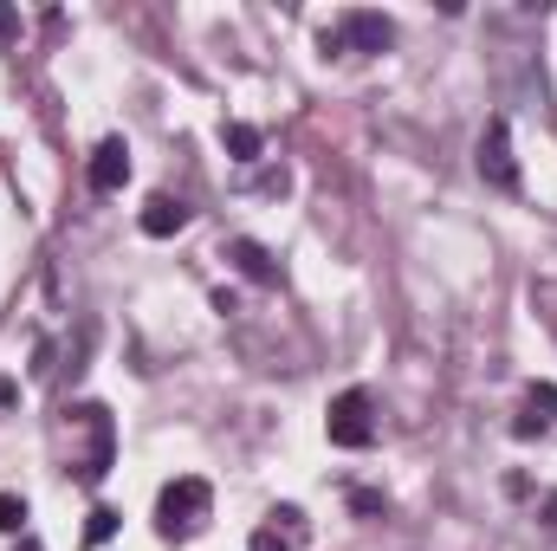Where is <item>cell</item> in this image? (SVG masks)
<instances>
[{
    "label": "cell",
    "instance_id": "2e32d148",
    "mask_svg": "<svg viewBox=\"0 0 557 551\" xmlns=\"http://www.w3.org/2000/svg\"><path fill=\"white\" fill-rule=\"evenodd\" d=\"M20 551H46V546H39V539H20Z\"/></svg>",
    "mask_w": 557,
    "mask_h": 551
},
{
    "label": "cell",
    "instance_id": "9c48e42d",
    "mask_svg": "<svg viewBox=\"0 0 557 551\" xmlns=\"http://www.w3.org/2000/svg\"><path fill=\"white\" fill-rule=\"evenodd\" d=\"M227 260H234V273L253 279V285H278V260L260 247V241H247V234H240V241H227Z\"/></svg>",
    "mask_w": 557,
    "mask_h": 551
},
{
    "label": "cell",
    "instance_id": "7a4b0ae2",
    "mask_svg": "<svg viewBox=\"0 0 557 551\" xmlns=\"http://www.w3.org/2000/svg\"><path fill=\"white\" fill-rule=\"evenodd\" d=\"M72 428H85V461H78V487H98L104 474H111V461H117V421L104 403H78V409H65Z\"/></svg>",
    "mask_w": 557,
    "mask_h": 551
},
{
    "label": "cell",
    "instance_id": "52a82bcc",
    "mask_svg": "<svg viewBox=\"0 0 557 551\" xmlns=\"http://www.w3.org/2000/svg\"><path fill=\"white\" fill-rule=\"evenodd\" d=\"M124 182H131V143L104 137L98 149H91V188H98V195H117Z\"/></svg>",
    "mask_w": 557,
    "mask_h": 551
},
{
    "label": "cell",
    "instance_id": "5bb4252c",
    "mask_svg": "<svg viewBox=\"0 0 557 551\" xmlns=\"http://www.w3.org/2000/svg\"><path fill=\"white\" fill-rule=\"evenodd\" d=\"M350 506H357V513H383V493H363V487H357V493H350Z\"/></svg>",
    "mask_w": 557,
    "mask_h": 551
},
{
    "label": "cell",
    "instance_id": "9a60e30c",
    "mask_svg": "<svg viewBox=\"0 0 557 551\" xmlns=\"http://www.w3.org/2000/svg\"><path fill=\"white\" fill-rule=\"evenodd\" d=\"M0 409H20V383L13 377H0Z\"/></svg>",
    "mask_w": 557,
    "mask_h": 551
},
{
    "label": "cell",
    "instance_id": "7c38bea8",
    "mask_svg": "<svg viewBox=\"0 0 557 551\" xmlns=\"http://www.w3.org/2000/svg\"><path fill=\"white\" fill-rule=\"evenodd\" d=\"M117 532V506H91V519H85V546H104Z\"/></svg>",
    "mask_w": 557,
    "mask_h": 551
},
{
    "label": "cell",
    "instance_id": "277c9868",
    "mask_svg": "<svg viewBox=\"0 0 557 551\" xmlns=\"http://www.w3.org/2000/svg\"><path fill=\"white\" fill-rule=\"evenodd\" d=\"M324 434H331V448H370L376 441V403H370V390H344L331 415H324Z\"/></svg>",
    "mask_w": 557,
    "mask_h": 551
},
{
    "label": "cell",
    "instance_id": "5b68a950",
    "mask_svg": "<svg viewBox=\"0 0 557 551\" xmlns=\"http://www.w3.org/2000/svg\"><path fill=\"white\" fill-rule=\"evenodd\" d=\"M480 175L493 182V188H519V156H512V131H506V118H493L486 131H480Z\"/></svg>",
    "mask_w": 557,
    "mask_h": 551
},
{
    "label": "cell",
    "instance_id": "3957f363",
    "mask_svg": "<svg viewBox=\"0 0 557 551\" xmlns=\"http://www.w3.org/2000/svg\"><path fill=\"white\" fill-rule=\"evenodd\" d=\"M389 46H396V20L370 7H350L337 13V26H324V52H389Z\"/></svg>",
    "mask_w": 557,
    "mask_h": 551
},
{
    "label": "cell",
    "instance_id": "6da1fadb",
    "mask_svg": "<svg viewBox=\"0 0 557 551\" xmlns=\"http://www.w3.org/2000/svg\"><path fill=\"white\" fill-rule=\"evenodd\" d=\"M208 513H214V487L201 480V474H175L169 487H162V500H156V532L162 539H195L201 526H208Z\"/></svg>",
    "mask_w": 557,
    "mask_h": 551
},
{
    "label": "cell",
    "instance_id": "8fae6325",
    "mask_svg": "<svg viewBox=\"0 0 557 551\" xmlns=\"http://www.w3.org/2000/svg\"><path fill=\"white\" fill-rule=\"evenodd\" d=\"M221 143L234 149V162H260V149H267V137L253 124H221Z\"/></svg>",
    "mask_w": 557,
    "mask_h": 551
},
{
    "label": "cell",
    "instance_id": "4fadbf2b",
    "mask_svg": "<svg viewBox=\"0 0 557 551\" xmlns=\"http://www.w3.org/2000/svg\"><path fill=\"white\" fill-rule=\"evenodd\" d=\"M0 532H13V539H26V500H13V493H0Z\"/></svg>",
    "mask_w": 557,
    "mask_h": 551
},
{
    "label": "cell",
    "instance_id": "30bf717a",
    "mask_svg": "<svg viewBox=\"0 0 557 551\" xmlns=\"http://www.w3.org/2000/svg\"><path fill=\"white\" fill-rule=\"evenodd\" d=\"M188 228V201H175V195H149L143 201V234L149 241H169V234H182Z\"/></svg>",
    "mask_w": 557,
    "mask_h": 551
},
{
    "label": "cell",
    "instance_id": "ba28073f",
    "mask_svg": "<svg viewBox=\"0 0 557 551\" xmlns=\"http://www.w3.org/2000/svg\"><path fill=\"white\" fill-rule=\"evenodd\" d=\"M545 428H557V383H532V390H525V409L512 421V434L532 441V434H545Z\"/></svg>",
    "mask_w": 557,
    "mask_h": 551
},
{
    "label": "cell",
    "instance_id": "8992f818",
    "mask_svg": "<svg viewBox=\"0 0 557 551\" xmlns=\"http://www.w3.org/2000/svg\"><path fill=\"white\" fill-rule=\"evenodd\" d=\"M253 551H305L311 546V519L298 513V506H273L267 513V526H253Z\"/></svg>",
    "mask_w": 557,
    "mask_h": 551
}]
</instances>
